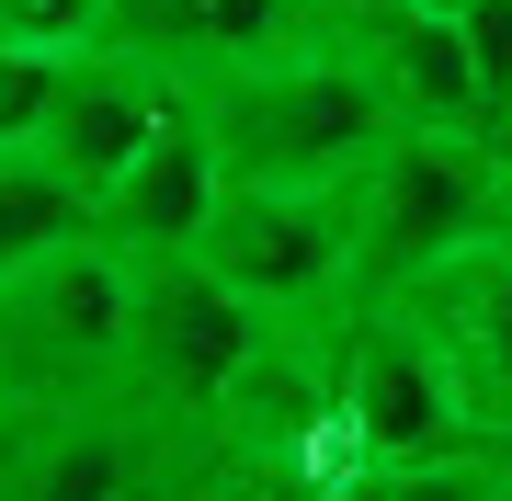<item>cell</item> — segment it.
I'll list each match as a JSON object with an SVG mask.
<instances>
[{
	"label": "cell",
	"instance_id": "cell-19",
	"mask_svg": "<svg viewBox=\"0 0 512 501\" xmlns=\"http://www.w3.org/2000/svg\"><path fill=\"white\" fill-rule=\"evenodd\" d=\"M399 12H467V0H399Z\"/></svg>",
	"mask_w": 512,
	"mask_h": 501
},
{
	"label": "cell",
	"instance_id": "cell-4",
	"mask_svg": "<svg viewBox=\"0 0 512 501\" xmlns=\"http://www.w3.org/2000/svg\"><path fill=\"white\" fill-rule=\"evenodd\" d=\"M205 274H228L274 331H308L342 297H365V251H353V183H228V205L194 240Z\"/></svg>",
	"mask_w": 512,
	"mask_h": 501
},
{
	"label": "cell",
	"instance_id": "cell-12",
	"mask_svg": "<svg viewBox=\"0 0 512 501\" xmlns=\"http://www.w3.org/2000/svg\"><path fill=\"white\" fill-rule=\"evenodd\" d=\"M92 228H103V194L80 183L57 149H35V137H12V149H0V285L35 274L46 251L92 240Z\"/></svg>",
	"mask_w": 512,
	"mask_h": 501
},
{
	"label": "cell",
	"instance_id": "cell-8",
	"mask_svg": "<svg viewBox=\"0 0 512 501\" xmlns=\"http://www.w3.org/2000/svg\"><path fill=\"white\" fill-rule=\"evenodd\" d=\"M217 205H228V149H217V126H205V103L183 92L171 126L103 183V240L126 262H160V251H194Z\"/></svg>",
	"mask_w": 512,
	"mask_h": 501
},
{
	"label": "cell",
	"instance_id": "cell-2",
	"mask_svg": "<svg viewBox=\"0 0 512 501\" xmlns=\"http://www.w3.org/2000/svg\"><path fill=\"white\" fill-rule=\"evenodd\" d=\"M501 240V183H490V126H399L353 183V251L365 297H421L467 251Z\"/></svg>",
	"mask_w": 512,
	"mask_h": 501
},
{
	"label": "cell",
	"instance_id": "cell-20",
	"mask_svg": "<svg viewBox=\"0 0 512 501\" xmlns=\"http://www.w3.org/2000/svg\"><path fill=\"white\" fill-rule=\"evenodd\" d=\"M501 501H512V490H501Z\"/></svg>",
	"mask_w": 512,
	"mask_h": 501
},
{
	"label": "cell",
	"instance_id": "cell-7",
	"mask_svg": "<svg viewBox=\"0 0 512 501\" xmlns=\"http://www.w3.org/2000/svg\"><path fill=\"white\" fill-rule=\"evenodd\" d=\"M342 12L353 0H114L103 46H126V57H148V69H171L183 92H205V80L251 69V57H285V46L330 35Z\"/></svg>",
	"mask_w": 512,
	"mask_h": 501
},
{
	"label": "cell",
	"instance_id": "cell-6",
	"mask_svg": "<svg viewBox=\"0 0 512 501\" xmlns=\"http://www.w3.org/2000/svg\"><path fill=\"white\" fill-rule=\"evenodd\" d=\"M342 433H353V456H376V467L478 445L467 376H456L444 331L410 297H365V319H353V342H342Z\"/></svg>",
	"mask_w": 512,
	"mask_h": 501
},
{
	"label": "cell",
	"instance_id": "cell-13",
	"mask_svg": "<svg viewBox=\"0 0 512 501\" xmlns=\"http://www.w3.org/2000/svg\"><path fill=\"white\" fill-rule=\"evenodd\" d=\"M387 490L399 501H501L512 490V445H444V456H410V467H387Z\"/></svg>",
	"mask_w": 512,
	"mask_h": 501
},
{
	"label": "cell",
	"instance_id": "cell-3",
	"mask_svg": "<svg viewBox=\"0 0 512 501\" xmlns=\"http://www.w3.org/2000/svg\"><path fill=\"white\" fill-rule=\"evenodd\" d=\"M126 331H137V262L92 228L0 285V388L23 399V422L92 388H126Z\"/></svg>",
	"mask_w": 512,
	"mask_h": 501
},
{
	"label": "cell",
	"instance_id": "cell-1",
	"mask_svg": "<svg viewBox=\"0 0 512 501\" xmlns=\"http://www.w3.org/2000/svg\"><path fill=\"white\" fill-rule=\"evenodd\" d=\"M194 103L228 149V183H365V160L410 126L387 103V80L365 69V46H353V12L285 57H251V69L205 80Z\"/></svg>",
	"mask_w": 512,
	"mask_h": 501
},
{
	"label": "cell",
	"instance_id": "cell-11",
	"mask_svg": "<svg viewBox=\"0 0 512 501\" xmlns=\"http://www.w3.org/2000/svg\"><path fill=\"white\" fill-rule=\"evenodd\" d=\"M410 308H421V319L444 331V353H456L478 433H490V445H512V240L467 251L456 274H433V285H421Z\"/></svg>",
	"mask_w": 512,
	"mask_h": 501
},
{
	"label": "cell",
	"instance_id": "cell-9",
	"mask_svg": "<svg viewBox=\"0 0 512 501\" xmlns=\"http://www.w3.org/2000/svg\"><path fill=\"white\" fill-rule=\"evenodd\" d=\"M171 103H183L171 69H148V57H126V46H80V57H57V103H46L35 149H57L80 183L103 194L114 171L171 126Z\"/></svg>",
	"mask_w": 512,
	"mask_h": 501
},
{
	"label": "cell",
	"instance_id": "cell-14",
	"mask_svg": "<svg viewBox=\"0 0 512 501\" xmlns=\"http://www.w3.org/2000/svg\"><path fill=\"white\" fill-rule=\"evenodd\" d=\"M114 35V0H0V46L23 57H80Z\"/></svg>",
	"mask_w": 512,
	"mask_h": 501
},
{
	"label": "cell",
	"instance_id": "cell-16",
	"mask_svg": "<svg viewBox=\"0 0 512 501\" xmlns=\"http://www.w3.org/2000/svg\"><path fill=\"white\" fill-rule=\"evenodd\" d=\"M467 46H478V80H490V126L512 114V0H467Z\"/></svg>",
	"mask_w": 512,
	"mask_h": 501
},
{
	"label": "cell",
	"instance_id": "cell-17",
	"mask_svg": "<svg viewBox=\"0 0 512 501\" xmlns=\"http://www.w3.org/2000/svg\"><path fill=\"white\" fill-rule=\"evenodd\" d=\"M490 183H501V240H512V114L490 126Z\"/></svg>",
	"mask_w": 512,
	"mask_h": 501
},
{
	"label": "cell",
	"instance_id": "cell-18",
	"mask_svg": "<svg viewBox=\"0 0 512 501\" xmlns=\"http://www.w3.org/2000/svg\"><path fill=\"white\" fill-rule=\"evenodd\" d=\"M12 433H23V399H12V388H0V456H12Z\"/></svg>",
	"mask_w": 512,
	"mask_h": 501
},
{
	"label": "cell",
	"instance_id": "cell-15",
	"mask_svg": "<svg viewBox=\"0 0 512 501\" xmlns=\"http://www.w3.org/2000/svg\"><path fill=\"white\" fill-rule=\"evenodd\" d=\"M46 103H57V57H23V46H0V149L46 126Z\"/></svg>",
	"mask_w": 512,
	"mask_h": 501
},
{
	"label": "cell",
	"instance_id": "cell-10",
	"mask_svg": "<svg viewBox=\"0 0 512 501\" xmlns=\"http://www.w3.org/2000/svg\"><path fill=\"white\" fill-rule=\"evenodd\" d=\"M353 46L387 80V103L410 126H490V80L456 12H399V0H353Z\"/></svg>",
	"mask_w": 512,
	"mask_h": 501
},
{
	"label": "cell",
	"instance_id": "cell-5",
	"mask_svg": "<svg viewBox=\"0 0 512 501\" xmlns=\"http://www.w3.org/2000/svg\"><path fill=\"white\" fill-rule=\"evenodd\" d=\"M274 353V319L239 297L228 274H205L194 251L137 262V331H126V388L148 410H183V422H217L228 388Z\"/></svg>",
	"mask_w": 512,
	"mask_h": 501
}]
</instances>
